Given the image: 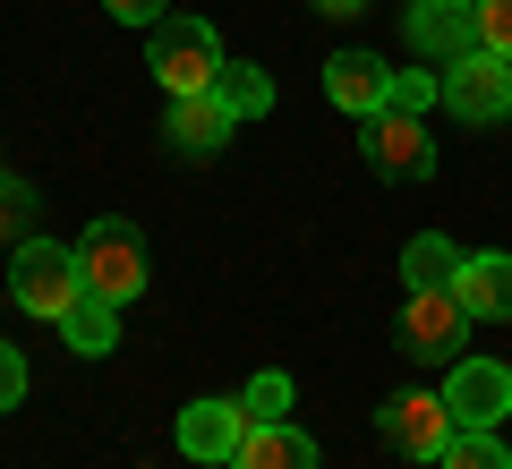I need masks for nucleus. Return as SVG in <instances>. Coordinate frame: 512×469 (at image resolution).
Returning <instances> with one entry per match:
<instances>
[{
	"label": "nucleus",
	"mask_w": 512,
	"mask_h": 469,
	"mask_svg": "<svg viewBox=\"0 0 512 469\" xmlns=\"http://www.w3.org/2000/svg\"><path fill=\"white\" fill-rule=\"evenodd\" d=\"M146 69H154V86L163 94H214V77H222V35L205 18H154L146 26Z\"/></svg>",
	"instance_id": "f257e3e1"
},
{
	"label": "nucleus",
	"mask_w": 512,
	"mask_h": 469,
	"mask_svg": "<svg viewBox=\"0 0 512 469\" xmlns=\"http://www.w3.org/2000/svg\"><path fill=\"white\" fill-rule=\"evenodd\" d=\"M77 273H86L94 299L128 307L137 290H146V239L128 231V222H86V239H77Z\"/></svg>",
	"instance_id": "f03ea898"
},
{
	"label": "nucleus",
	"mask_w": 512,
	"mask_h": 469,
	"mask_svg": "<svg viewBox=\"0 0 512 469\" xmlns=\"http://www.w3.org/2000/svg\"><path fill=\"white\" fill-rule=\"evenodd\" d=\"M9 290H18L26 316H52V325H60V316H69V299L86 290L77 248H60V239H26V248H18V282H9Z\"/></svg>",
	"instance_id": "7ed1b4c3"
},
{
	"label": "nucleus",
	"mask_w": 512,
	"mask_h": 469,
	"mask_svg": "<svg viewBox=\"0 0 512 469\" xmlns=\"http://www.w3.org/2000/svg\"><path fill=\"white\" fill-rule=\"evenodd\" d=\"M436 103L453 111V120H504V111H512V60H495V52H461L453 69L436 77Z\"/></svg>",
	"instance_id": "20e7f679"
},
{
	"label": "nucleus",
	"mask_w": 512,
	"mask_h": 469,
	"mask_svg": "<svg viewBox=\"0 0 512 469\" xmlns=\"http://www.w3.org/2000/svg\"><path fill=\"white\" fill-rule=\"evenodd\" d=\"M359 145H367V163L384 180H427L436 171V137H427L419 111H376V120H359Z\"/></svg>",
	"instance_id": "39448f33"
},
{
	"label": "nucleus",
	"mask_w": 512,
	"mask_h": 469,
	"mask_svg": "<svg viewBox=\"0 0 512 469\" xmlns=\"http://www.w3.org/2000/svg\"><path fill=\"white\" fill-rule=\"evenodd\" d=\"M444 410H453V427L495 435V427H504V410H512V367H495V359H461L453 384H444Z\"/></svg>",
	"instance_id": "423d86ee"
},
{
	"label": "nucleus",
	"mask_w": 512,
	"mask_h": 469,
	"mask_svg": "<svg viewBox=\"0 0 512 469\" xmlns=\"http://www.w3.org/2000/svg\"><path fill=\"white\" fill-rule=\"evenodd\" d=\"M453 410H444V393H393L384 401V444L410 452V461H444V444H453Z\"/></svg>",
	"instance_id": "0eeeda50"
},
{
	"label": "nucleus",
	"mask_w": 512,
	"mask_h": 469,
	"mask_svg": "<svg viewBox=\"0 0 512 469\" xmlns=\"http://www.w3.org/2000/svg\"><path fill=\"white\" fill-rule=\"evenodd\" d=\"M248 401H188L180 410V452L188 461H205V469H231L239 461V444H248Z\"/></svg>",
	"instance_id": "6e6552de"
},
{
	"label": "nucleus",
	"mask_w": 512,
	"mask_h": 469,
	"mask_svg": "<svg viewBox=\"0 0 512 469\" xmlns=\"http://www.w3.org/2000/svg\"><path fill=\"white\" fill-rule=\"evenodd\" d=\"M461 333H470V307L453 290H410V307H402V350L410 359H453Z\"/></svg>",
	"instance_id": "1a4fd4ad"
},
{
	"label": "nucleus",
	"mask_w": 512,
	"mask_h": 469,
	"mask_svg": "<svg viewBox=\"0 0 512 469\" xmlns=\"http://www.w3.org/2000/svg\"><path fill=\"white\" fill-rule=\"evenodd\" d=\"M410 43L453 69L461 52H478V0H410Z\"/></svg>",
	"instance_id": "9d476101"
},
{
	"label": "nucleus",
	"mask_w": 512,
	"mask_h": 469,
	"mask_svg": "<svg viewBox=\"0 0 512 469\" xmlns=\"http://www.w3.org/2000/svg\"><path fill=\"white\" fill-rule=\"evenodd\" d=\"M384 86H393V69L367 60V52H333V60H325V94L350 111V120H376V111H384Z\"/></svg>",
	"instance_id": "9b49d317"
},
{
	"label": "nucleus",
	"mask_w": 512,
	"mask_h": 469,
	"mask_svg": "<svg viewBox=\"0 0 512 469\" xmlns=\"http://www.w3.org/2000/svg\"><path fill=\"white\" fill-rule=\"evenodd\" d=\"M231 103L222 94H171V120H163V137L180 145V154H214L222 137H231Z\"/></svg>",
	"instance_id": "f8f14e48"
},
{
	"label": "nucleus",
	"mask_w": 512,
	"mask_h": 469,
	"mask_svg": "<svg viewBox=\"0 0 512 469\" xmlns=\"http://www.w3.org/2000/svg\"><path fill=\"white\" fill-rule=\"evenodd\" d=\"M453 299L470 307V325H487V316H512V256H461L453 273Z\"/></svg>",
	"instance_id": "ddd939ff"
},
{
	"label": "nucleus",
	"mask_w": 512,
	"mask_h": 469,
	"mask_svg": "<svg viewBox=\"0 0 512 469\" xmlns=\"http://www.w3.org/2000/svg\"><path fill=\"white\" fill-rule=\"evenodd\" d=\"M60 342H69L77 359H103V350H120V307L94 299V290H77L69 316H60Z\"/></svg>",
	"instance_id": "4468645a"
},
{
	"label": "nucleus",
	"mask_w": 512,
	"mask_h": 469,
	"mask_svg": "<svg viewBox=\"0 0 512 469\" xmlns=\"http://www.w3.org/2000/svg\"><path fill=\"white\" fill-rule=\"evenodd\" d=\"M231 469H316V444L291 418H274V427H248V444H239Z\"/></svg>",
	"instance_id": "2eb2a0df"
},
{
	"label": "nucleus",
	"mask_w": 512,
	"mask_h": 469,
	"mask_svg": "<svg viewBox=\"0 0 512 469\" xmlns=\"http://www.w3.org/2000/svg\"><path fill=\"white\" fill-rule=\"evenodd\" d=\"M453 273H461V248H453L444 231H419V239L402 248V282H410V290H453Z\"/></svg>",
	"instance_id": "dca6fc26"
},
{
	"label": "nucleus",
	"mask_w": 512,
	"mask_h": 469,
	"mask_svg": "<svg viewBox=\"0 0 512 469\" xmlns=\"http://www.w3.org/2000/svg\"><path fill=\"white\" fill-rule=\"evenodd\" d=\"M214 94L231 103V120H265V111H274V77H265V69H248V60H222Z\"/></svg>",
	"instance_id": "f3484780"
},
{
	"label": "nucleus",
	"mask_w": 512,
	"mask_h": 469,
	"mask_svg": "<svg viewBox=\"0 0 512 469\" xmlns=\"http://www.w3.org/2000/svg\"><path fill=\"white\" fill-rule=\"evenodd\" d=\"M436 469H512V452H504V435H470V427H461L453 444H444Z\"/></svg>",
	"instance_id": "a211bd4d"
},
{
	"label": "nucleus",
	"mask_w": 512,
	"mask_h": 469,
	"mask_svg": "<svg viewBox=\"0 0 512 469\" xmlns=\"http://www.w3.org/2000/svg\"><path fill=\"white\" fill-rule=\"evenodd\" d=\"M26 222H35V188L0 171V248H26Z\"/></svg>",
	"instance_id": "6ab92c4d"
},
{
	"label": "nucleus",
	"mask_w": 512,
	"mask_h": 469,
	"mask_svg": "<svg viewBox=\"0 0 512 469\" xmlns=\"http://www.w3.org/2000/svg\"><path fill=\"white\" fill-rule=\"evenodd\" d=\"M239 401H248V418H256V427H274V418H291V376H282V367H265V376H256Z\"/></svg>",
	"instance_id": "aec40b11"
},
{
	"label": "nucleus",
	"mask_w": 512,
	"mask_h": 469,
	"mask_svg": "<svg viewBox=\"0 0 512 469\" xmlns=\"http://www.w3.org/2000/svg\"><path fill=\"white\" fill-rule=\"evenodd\" d=\"M478 52L512 60V0H478Z\"/></svg>",
	"instance_id": "412c9836"
},
{
	"label": "nucleus",
	"mask_w": 512,
	"mask_h": 469,
	"mask_svg": "<svg viewBox=\"0 0 512 469\" xmlns=\"http://www.w3.org/2000/svg\"><path fill=\"white\" fill-rule=\"evenodd\" d=\"M436 103V77L427 69H393V86H384V111H427Z\"/></svg>",
	"instance_id": "4be33fe9"
},
{
	"label": "nucleus",
	"mask_w": 512,
	"mask_h": 469,
	"mask_svg": "<svg viewBox=\"0 0 512 469\" xmlns=\"http://www.w3.org/2000/svg\"><path fill=\"white\" fill-rule=\"evenodd\" d=\"M18 401H26V359L0 342V410H18Z\"/></svg>",
	"instance_id": "5701e85b"
},
{
	"label": "nucleus",
	"mask_w": 512,
	"mask_h": 469,
	"mask_svg": "<svg viewBox=\"0 0 512 469\" xmlns=\"http://www.w3.org/2000/svg\"><path fill=\"white\" fill-rule=\"evenodd\" d=\"M103 9H111V18H120V26H154V18H171L163 0H103Z\"/></svg>",
	"instance_id": "b1692460"
},
{
	"label": "nucleus",
	"mask_w": 512,
	"mask_h": 469,
	"mask_svg": "<svg viewBox=\"0 0 512 469\" xmlns=\"http://www.w3.org/2000/svg\"><path fill=\"white\" fill-rule=\"evenodd\" d=\"M316 9H325V18H359L367 0H316Z\"/></svg>",
	"instance_id": "393cba45"
}]
</instances>
